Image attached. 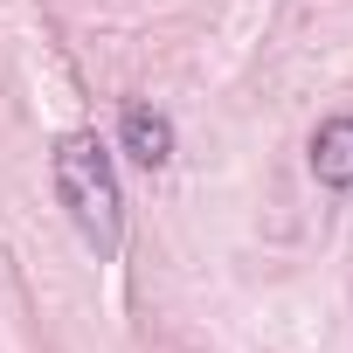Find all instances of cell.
<instances>
[{"label":"cell","mask_w":353,"mask_h":353,"mask_svg":"<svg viewBox=\"0 0 353 353\" xmlns=\"http://www.w3.org/2000/svg\"><path fill=\"white\" fill-rule=\"evenodd\" d=\"M312 173H319V188H339V194L353 188V111H339L312 132Z\"/></svg>","instance_id":"obj_3"},{"label":"cell","mask_w":353,"mask_h":353,"mask_svg":"<svg viewBox=\"0 0 353 353\" xmlns=\"http://www.w3.org/2000/svg\"><path fill=\"white\" fill-rule=\"evenodd\" d=\"M118 145H125L145 173H159V166L173 159V125H166L152 104H125V118H118Z\"/></svg>","instance_id":"obj_2"},{"label":"cell","mask_w":353,"mask_h":353,"mask_svg":"<svg viewBox=\"0 0 353 353\" xmlns=\"http://www.w3.org/2000/svg\"><path fill=\"white\" fill-rule=\"evenodd\" d=\"M56 194H63L70 222L83 229V243L97 256H111L125 236V194H118V173H111V152L97 145V132L56 139Z\"/></svg>","instance_id":"obj_1"}]
</instances>
